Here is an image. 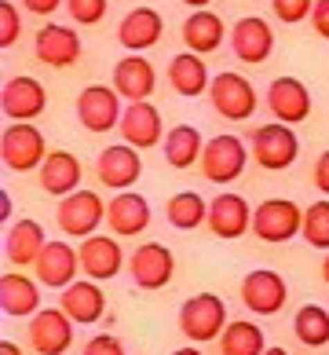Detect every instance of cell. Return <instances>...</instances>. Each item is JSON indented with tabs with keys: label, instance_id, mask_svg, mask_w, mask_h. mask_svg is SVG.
Instances as JSON below:
<instances>
[{
	"label": "cell",
	"instance_id": "obj_1",
	"mask_svg": "<svg viewBox=\"0 0 329 355\" xmlns=\"http://www.w3.org/2000/svg\"><path fill=\"white\" fill-rule=\"evenodd\" d=\"M179 330L183 337H190L194 345L216 340L227 330V304L216 293H194L190 300H183L179 308Z\"/></svg>",
	"mask_w": 329,
	"mask_h": 355
},
{
	"label": "cell",
	"instance_id": "obj_2",
	"mask_svg": "<svg viewBox=\"0 0 329 355\" xmlns=\"http://www.w3.org/2000/svg\"><path fill=\"white\" fill-rule=\"evenodd\" d=\"M249 150H253L260 168H267V173H285V168L296 162V154H300V139L293 132V125L271 121V125H260L253 132Z\"/></svg>",
	"mask_w": 329,
	"mask_h": 355
},
{
	"label": "cell",
	"instance_id": "obj_3",
	"mask_svg": "<svg viewBox=\"0 0 329 355\" xmlns=\"http://www.w3.org/2000/svg\"><path fill=\"white\" fill-rule=\"evenodd\" d=\"M48 143L41 136V128L30 125V121H15L4 128L0 136V157L11 173H30V168H41L44 157H48Z\"/></svg>",
	"mask_w": 329,
	"mask_h": 355
},
{
	"label": "cell",
	"instance_id": "obj_4",
	"mask_svg": "<svg viewBox=\"0 0 329 355\" xmlns=\"http://www.w3.org/2000/svg\"><path fill=\"white\" fill-rule=\"evenodd\" d=\"M208 96H213V110L223 121H249L256 114V88L234 70L216 73L208 85Z\"/></svg>",
	"mask_w": 329,
	"mask_h": 355
},
{
	"label": "cell",
	"instance_id": "obj_5",
	"mask_svg": "<svg viewBox=\"0 0 329 355\" xmlns=\"http://www.w3.org/2000/svg\"><path fill=\"white\" fill-rule=\"evenodd\" d=\"M55 220H59V231L66 239H91L96 227L107 220V202L96 191H73L70 198L59 202Z\"/></svg>",
	"mask_w": 329,
	"mask_h": 355
},
{
	"label": "cell",
	"instance_id": "obj_6",
	"mask_svg": "<svg viewBox=\"0 0 329 355\" xmlns=\"http://www.w3.org/2000/svg\"><path fill=\"white\" fill-rule=\"evenodd\" d=\"M300 227H304V213L289 198H267L253 209V234L260 242H271V245L289 242Z\"/></svg>",
	"mask_w": 329,
	"mask_h": 355
},
{
	"label": "cell",
	"instance_id": "obj_7",
	"mask_svg": "<svg viewBox=\"0 0 329 355\" xmlns=\"http://www.w3.org/2000/svg\"><path fill=\"white\" fill-rule=\"evenodd\" d=\"M249 150L245 143L238 136H213L205 143V150H202V173L205 180H213V183H231V180H238L245 173V162H249Z\"/></svg>",
	"mask_w": 329,
	"mask_h": 355
},
{
	"label": "cell",
	"instance_id": "obj_8",
	"mask_svg": "<svg viewBox=\"0 0 329 355\" xmlns=\"http://www.w3.org/2000/svg\"><path fill=\"white\" fill-rule=\"evenodd\" d=\"M128 275L132 282H136L139 289H165L168 282H172L176 275V257L172 249L161 245V242H143L136 245V253L128 257Z\"/></svg>",
	"mask_w": 329,
	"mask_h": 355
},
{
	"label": "cell",
	"instance_id": "obj_9",
	"mask_svg": "<svg viewBox=\"0 0 329 355\" xmlns=\"http://www.w3.org/2000/svg\"><path fill=\"white\" fill-rule=\"evenodd\" d=\"M26 337L37 355H62L73 345V319L62 308H41L26 326Z\"/></svg>",
	"mask_w": 329,
	"mask_h": 355
},
{
	"label": "cell",
	"instance_id": "obj_10",
	"mask_svg": "<svg viewBox=\"0 0 329 355\" xmlns=\"http://www.w3.org/2000/svg\"><path fill=\"white\" fill-rule=\"evenodd\" d=\"M77 121L88 132H110V128H117L121 125V96H117V88L88 85L77 96Z\"/></svg>",
	"mask_w": 329,
	"mask_h": 355
},
{
	"label": "cell",
	"instance_id": "obj_11",
	"mask_svg": "<svg viewBox=\"0 0 329 355\" xmlns=\"http://www.w3.org/2000/svg\"><path fill=\"white\" fill-rule=\"evenodd\" d=\"M285 279L271 268H256L242 279V304L253 315H278L285 308Z\"/></svg>",
	"mask_w": 329,
	"mask_h": 355
},
{
	"label": "cell",
	"instance_id": "obj_12",
	"mask_svg": "<svg viewBox=\"0 0 329 355\" xmlns=\"http://www.w3.org/2000/svg\"><path fill=\"white\" fill-rule=\"evenodd\" d=\"M96 176H99V183H107L110 191H132L143 176V157H139L136 147L117 143V147H107L99 154Z\"/></svg>",
	"mask_w": 329,
	"mask_h": 355
},
{
	"label": "cell",
	"instance_id": "obj_13",
	"mask_svg": "<svg viewBox=\"0 0 329 355\" xmlns=\"http://www.w3.org/2000/svg\"><path fill=\"white\" fill-rule=\"evenodd\" d=\"M267 107L282 125H300L311 114V92L300 77H274L267 88Z\"/></svg>",
	"mask_w": 329,
	"mask_h": 355
},
{
	"label": "cell",
	"instance_id": "obj_14",
	"mask_svg": "<svg viewBox=\"0 0 329 355\" xmlns=\"http://www.w3.org/2000/svg\"><path fill=\"white\" fill-rule=\"evenodd\" d=\"M249 227H253V205L242 194L223 191L208 202V231L216 239H242Z\"/></svg>",
	"mask_w": 329,
	"mask_h": 355
},
{
	"label": "cell",
	"instance_id": "obj_15",
	"mask_svg": "<svg viewBox=\"0 0 329 355\" xmlns=\"http://www.w3.org/2000/svg\"><path fill=\"white\" fill-rule=\"evenodd\" d=\"M107 223L117 239H136L150 227V202L136 191H117L107 202Z\"/></svg>",
	"mask_w": 329,
	"mask_h": 355
},
{
	"label": "cell",
	"instance_id": "obj_16",
	"mask_svg": "<svg viewBox=\"0 0 329 355\" xmlns=\"http://www.w3.org/2000/svg\"><path fill=\"white\" fill-rule=\"evenodd\" d=\"M0 107H4V117L8 121H33L37 114L48 107V92L37 77H11L4 85V96H0Z\"/></svg>",
	"mask_w": 329,
	"mask_h": 355
},
{
	"label": "cell",
	"instance_id": "obj_17",
	"mask_svg": "<svg viewBox=\"0 0 329 355\" xmlns=\"http://www.w3.org/2000/svg\"><path fill=\"white\" fill-rule=\"evenodd\" d=\"M81 271V253L70 242H48L37 257V282L51 286V289H66L77 282Z\"/></svg>",
	"mask_w": 329,
	"mask_h": 355
},
{
	"label": "cell",
	"instance_id": "obj_18",
	"mask_svg": "<svg viewBox=\"0 0 329 355\" xmlns=\"http://www.w3.org/2000/svg\"><path fill=\"white\" fill-rule=\"evenodd\" d=\"M121 136L128 147H136V150H147V147H157L161 143V114H157L154 103H128L125 114H121Z\"/></svg>",
	"mask_w": 329,
	"mask_h": 355
},
{
	"label": "cell",
	"instance_id": "obj_19",
	"mask_svg": "<svg viewBox=\"0 0 329 355\" xmlns=\"http://www.w3.org/2000/svg\"><path fill=\"white\" fill-rule=\"evenodd\" d=\"M231 48L242 62H267L274 51V33L260 15H245L231 30Z\"/></svg>",
	"mask_w": 329,
	"mask_h": 355
},
{
	"label": "cell",
	"instance_id": "obj_20",
	"mask_svg": "<svg viewBox=\"0 0 329 355\" xmlns=\"http://www.w3.org/2000/svg\"><path fill=\"white\" fill-rule=\"evenodd\" d=\"M37 59L48 62V67H73L81 59V37H77L70 26L48 22L37 30Z\"/></svg>",
	"mask_w": 329,
	"mask_h": 355
},
{
	"label": "cell",
	"instance_id": "obj_21",
	"mask_svg": "<svg viewBox=\"0 0 329 355\" xmlns=\"http://www.w3.org/2000/svg\"><path fill=\"white\" fill-rule=\"evenodd\" d=\"M77 253H81V271L91 282H107L125 268V253H121V245H117V239L96 234V239H85Z\"/></svg>",
	"mask_w": 329,
	"mask_h": 355
},
{
	"label": "cell",
	"instance_id": "obj_22",
	"mask_svg": "<svg viewBox=\"0 0 329 355\" xmlns=\"http://www.w3.org/2000/svg\"><path fill=\"white\" fill-rule=\"evenodd\" d=\"M41 187L55 198H70L73 191H81V162L70 150H51L41 165Z\"/></svg>",
	"mask_w": 329,
	"mask_h": 355
},
{
	"label": "cell",
	"instance_id": "obj_23",
	"mask_svg": "<svg viewBox=\"0 0 329 355\" xmlns=\"http://www.w3.org/2000/svg\"><path fill=\"white\" fill-rule=\"evenodd\" d=\"M154 85H157V73L143 55H125L114 67V88H117V96L128 99V103H143L154 92Z\"/></svg>",
	"mask_w": 329,
	"mask_h": 355
},
{
	"label": "cell",
	"instance_id": "obj_24",
	"mask_svg": "<svg viewBox=\"0 0 329 355\" xmlns=\"http://www.w3.org/2000/svg\"><path fill=\"white\" fill-rule=\"evenodd\" d=\"M161 30H165V22L154 8H132L121 19V26H117V37H121V44L128 51L139 55V51H147L161 41Z\"/></svg>",
	"mask_w": 329,
	"mask_h": 355
},
{
	"label": "cell",
	"instance_id": "obj_25",
	"mask_svg": "<svg viewBox=\"0 0 329 355\" xmlns=\"http://www.w3.org/2000/svg\"><path fill=\"white\" fill-rule=\"evenodd\" d=\"M62 311L70 315L73 322H81V326L99 322L103 315H107V297H103L99 282L85 279V282L66 286V289H62Z\"/></svg>",
	"mask_w": 329,
	"mask_h": 355
},
{
	"label": "cell",
	"instance_id": "obj_26",
	"mask_svg": "<svg viewBox=\"0 0 329 355\" xmlns=\"http://www.w3.org/2000/svg\"><path fill=\"white\" fill-rule=\"evenodd\" d=\"M223 37H227V26H223V19L208 8L190 11L187 22H183V44H187V51H194V55L216 51L223 44Z\"/></svg>",
	"mask_w": 329,
	"mask_h": 355
},
{
	"label": "cell",
	"instance_id": "obj_27",
	"mask_svg": "<svg viewBox=\"0 0 329 355\" xmlns=\"http://www.w3.org/2000/svg\"><path fill=\"white\" fill-rule=\"evenodd\" d=\"M37 304H41V289H37L33 279H26L19 271H8L0 279V308H4V315L26 319V315L37 311Z\"/></svg>",
	"mask_w": 329,
	"mask_h": 355
},
{
	"label": "cell",
	"instance_id": "obj_28",
	"mask_svg": "<svg viewBox=\"0 0 329 355\" xmlns=\"http://www.w3.org/2000/svg\"><path fill=\"white\" fill-rule=\"evenodd\" d=\"M44 245H48V239H44L41 223L37 220H19L4 239V253L15 268H26V264H37V257H41Z\"/></svg>",
	"mask_w": 329,
	"mask_h": 355
},
{
	"label": "cell",
	"instance_id": "obj_29",
	"mask_svg": "<svg viewBox=\"0 0 329 355\" xmlns=\"http://www.w3.org/2000/svg\"><path fill=\"white\" fill-rule=\"evenodd\" d=\"M168 81H172V88L179 92V96H202V92H208V67L202 62V55H194V51H179V55L168 62Z\"/></svg>",
	"mask_w": 329,
	"mask_h": 355
},
{
	"label": "cell",
	"instance_id": "obj_30",
	"mask_svg": "<svg viewBox=\"0 0 329 355\" xmlns=\"http://www.w3.org/2000/svg\"><path fill=\"white\" fill-rule=\"evenodd\" d=\"M202 150H205V139L194 125H176L165 136V162L172 168H190L194 162H202Z\"/></svg>",
	"mask_w": 329,
	"mask_h": 355
},
{
	"label": "cell",
	"instance_id": "obj_31",
	"mask_svg": "<svg viewBox=\"0 0 329 355\" xmlns=\"http://www.w3.org/2000/svg\"><path fill=\"white\" fill-rule=\"evenodd\" d=\"M165 216L176 231H197L202 223H208V202L197 191H179L168 198Z\"/></svg>",
	"mask_w": 329,
	"mask_h": 355
},
{
	"label": "cell",
	"instance_id": "obj_32",
	"mask_svg": "<svg viewBox=\"0 0 329 355\" xmlns=\"http://www.w3.org/2000/svg\"><path fill=\"white\" fill-rule=\"evenodd\" d=\"M267 345H263V330L256 322H227V330L220 337V355H263Z\"/></svg>",
	"mask_w": 329,
	"mask_h": 355
},
{
	"label": "cell",
	"instance_id": "obj_33",
	"mask_svg": "<svg viewBox=\"0 0 329 355\" xmlns=\"http://www.w3.org/2000/svg\"><path fill=\"white\" fill-rule=\"evenodd\" d=\"M293 334H296L300 345H308V348L329 345V311L322 304H304L293 315Z\"/></svg>",
	"mask_w": 329,
	"mask_h": 355
},
{
	"label": "cell",
	"instance_id": "obj_34",
	"mask_svg": "<svg viewBox=\"0 0 329 355\" xmlns=\"http://www.w3.org/2000/svg\"><path fill=\"white\" fill-rule=\"evenodd\" d=\"M300 234H304V242L314 245V249H326L329 253V198L314 202L304 209V227H300Z\"/></svg>",
	"mask_w": 329,
	"mask_h": 355
},
{
	"label": "cell",
	"instance_id": "obj_35",
	"mask_svg": "<svg viewBox=\"0 0 329 355\" xmlns=\"http://www.w3.org/2000/svg\"><path fill=\"white\" fill-rule=\"evenodd\" d=\"M66 11L77 26H96L107 15V0H66Z\"/></svg>",
	"mask_w": 329,
	"mask_h": 355
},
{
	"label": "cell",
	"instance_id": "obj_36",
	"mask_svg": "<svg viewBox=\"0 0 329 355\" xmlns=\"http://www.w3.org/2000/svg\"><path fill=\"white\" fill-rule=\"evenodd\" d=\"M311 8H314V0H271L274 19H278V22H289V26L311 19Z\"/></svg>",
	"mask_w": 329,
	"mask_h": 355
},
{
	"label": "cell",
	"instance_id": "obj_37",
	"mask_svg": "<svg viewBox=\"0 0 329 355\" xmlns=\"http://www.w3.org/2000/svg\"><path fill=\"white\" fill-rule=\"evenodd\" d=\"M19 33H22V19H19L15 4L0 0V48H11L19 41Z\"/></svg>",
	"mask_w": 329,
	"mask_h": 355
},
{
	"label": "cell",
	"instance_id": "obj_38",
	"mask_svg": "<svg viewBox=\"0 0 329 355\" xmlns=\"http://www.w3.org/2000/svg\"><path fill=\"white\" fill-rule=\"evenodd\" d=\"M85 355H125V345L114 334H99L85 345Z\"/></svg>",
	"mask_w": 329,
	"mask_h": 355
},
{
	"label": "cell",
	"instance_id": "obj_39",
	"mask_svg": "<svg viewBox=\"0 0 329 355\" xmlns=\"http://www.w3.org/2000/svg\"><path fill=\"white\" fill-rule=\"evenodd\" d=\"M311 26H314V33L329 41V0H314V8H311Z\"/></svg>",
	"mask_w": 329,
	"mask_h": 355
},
{
	"label": "cell",
	"instance_id": "obj_40",
	"mask_svg": "<svg viewBox=\"0 0 329 355\" xmlns=\"http://www.w3.org/2000/svg\"><path fill=\"white\" fill-rule=\"evenodd\" d=\"M314 187L329 198V150H322L319 162H314Z\"/></svg>",
	"mask_w": 329,
	"mask_h": 355
},
{
	"label": "cell",
	"instance_id": "obj_41",
	"mask_svg": "<svg viewBox=\"0 0 329 355\" xmlns=\"http://www.w3.org/2000/svg\"><path fill=\"white\" fill-rule=\"evenodd\" d=\"M22 4L30 8L33 15H51V11H55V8L62 4V0H22Z\"/></svg>",
	"mask_w": 329,
	"mask_h": 355
},
{
	"label": "cell",
	"instance_id": "obj_42",
	"mask_svg": "<svg viewBox=\"0 0 329 355\" xmlns=\"http://www.w3.org/2000/svg\"><path fill=\"white\" fill-rule=\"evenodd\" d=\"M0 355H22V348L11 345V340H0Z\"/></svg>",
	"mask_w": 329,
	"mask_h": 355
},
{
	"label": "cell",
	"instance_id": "obj_43",
	"mask_svg": "<svg viewBox=\"0 0 329 355\" xmlns=\"http://www.w3.org/2000/svg\"><path fill=\"white\" fill-rule=\"evenodd\" d=\"M183 4H190V8H194V11H202V8H205V4H213V0H183Z\"/></svg>",
	"mask_w": 329,
	"mask_h": 355
},
{
	"label": "cell",
	"instance_id": "obj_44",
	"mask_svg": "<svg viewBox=\"0 0 329 355\" xmlns=\"http://www.w3.org/2000/svg\"><path fill=\"white\" fill-rule=\"evenodd\" d=\"M322 279H326V286H329V253H326V260H322Z\"/></svg>",
	"mask_w": 329,
	"mask_h": 355
},
{
	"label": "cell",
	"instance_id": "obj_45",
	"mask_svg": "<svg viewBox=\"0 0 329 355\" xmlns=\"http://www.w3.org/2000/svg\"><path fill=\"white\" fill-rule=\"evenodd\" d=\"M172 355H202L197 348H179V352H172Z\"/></svg>",
	"mask_w": 329,
	"mask_h": 355
},
{
	"label": "cell",
	"instance_id": "obj_46",
	"mask_svg": "<svg viewBox=\"0 0 329 355\" xmlns=\"http://www.w3.org/2000/svg\"><path fill=\"white\" fill-rule=\"evenodd\" d=\"M263 355H289V352H285V348H267Z\"/></svg>",
	"mask_w": 329,
	"mask_h": 355
}]
</instances>
